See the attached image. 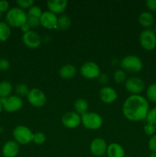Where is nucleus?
Listing matches in <instances>:
<instances>
[{"instance_id": "f257e3e1", "label": "nucleus", "mask_w": 156, "mask_h": 157, "mask_svg": "<svg viewBox=\"0 0 156 157\" xmlns=\"http://www.w3.org/2000/svg\"><path fill=\"white\" fill-rule=\"evenodd\" d=\"M148 100L142 95H130L122 105V113L125 117L131 121L146 120L149 112Z\"/></svg>"}, {"instance_id": "f03ea898", "label": "nucleus", "mask_w": 156, "mask_h": 157, "mask_svg": "<svg viewBox=\"0 0 156 157\" xmlns=\"http://www.w3.org/2000/svg\"><path fill=\"white\" fill-rule=\"evenodd\" d=\"M27 13L18 7L9 9L6 15V22L10 27L21 28L27 22Z\"/></svg>"}, {"instance_id": "7ed1b4c3", "label": "nucleus", "mask_w": 156, "mask_h": 157, "mask_svg": "<svg viewBox=\"0 0 156 157\" xmlns=\"http://www.w3.org/2000/svg\"><path fill=\"white\" fill-rule=\"evenodd\" d=\"M34 133L26 126L19 125L14 128L12 131L14 140L19 145H27L32 142Z\"/></svg>"}, {"instance_id": "20e7f679", "label": "nucleus", "mask_w": 156, "mask_h": 157, "mask_svg": "<svg viewBox=\"0 0 156 157\" xmlns=\"http://www.w3.org/2000/svg\"><path fill=\"white\" fill-rule=\"evenodd\" d=\"M121 67L122 70L129 73H139L143 67L142 61L136 55H127L121 61Z\"/></svg>"}, {"instance_id": "39448f33", "label": "nucleus", "mask_w": 156, "mask_h": 157, "mask_svg": "<svg viewBox=\"0 0 156 157\" xmlns=\"http://www.w3.org/2000/svg\"><path fill=\"white\" fill-rule=\"evenodd\" d=\"M102 117L95 112H87L81 116V124L89 130H98L102 126Z\"/></svg>"}, {"instance_id": "423d86ee", "label": "nucleus", "mask_w": 156, "mask_h": 157, "mask_svg": "<svg viewBox=\"0 0 156 157\" xmlns=\"http://www.w3.org/2000/svg\"><path fill=\"white\" fill-rule=\"evenodd\" d=\"M2 110L8 113H14L21 109L23 101L18 95H10L5 98H1Z\"/></svg>"}, {"instance_id": "0eeeda50", "label": "nucleus", "mask_w": 156, "mask_h": 157, "mask_svg": "<svg viewBox=\"0 0 156 157\" xmlns=\"http://www.w3.org/2000/svg\"><path fill=\"white\" fill-rule=\"evenodd\" d=\"M139 42L145 50L153 51L156 48V34L151 29H145L139 35Z\"/></svg>"}, {"instance_id": "6e6552de", "label": "nucleus", "mask_w": 156, "mask_h": 157, "mask_svg": "<svg viewBox=\"0 0 156 157\" xmlns=\"http://www.w3.org/2000/svg\"><path fill=\"white\" fill-rule=\"evenodd\" d=\"M125 87L132 95H139L145 88L143 80L139 77H131L125 82Z\"/></svg>"}, {"instance_id": "1a4fd4ad", "label": "nucleus", "mask_w": 156, "mask_h": 157, "mask_svg": "<svg viewBox=\"0 0 156 157\" xmlns=\"http://www.w3.org/2000/svg\"><path fill=\"white\" fill-rule=\"evenodd\" d=\"M81 75L87 79L98 78L100 75V69L98 64L93 61H86L81 65L80 69Z\"/></svg>"}, {"instance_id": "9d476101", "label": "nucleus", "mask_w": 156, "mask_h": 157, "mask_svg": "<svg viewBox=\"0 0 156 157\" xmlns=\"http://www.w3.org/2000/svg\"><path fill=\"white\" fill-rule=\"evenodd\" d=\"M28 101L32 106L41 107L46 104L47 98L44 92L38 88H32L27 96Z\"/></svg>"}, {"instance_id": "9b49d317", "label": "nucleus", "mask_w": 156, "mask_h": 157, "mask_svg": "<svg viewBox=\"0 0 156 157\" xmlns=\"http://www.w3.org/2000/svg\"><path fill=\"white\" fill-rule=\"evenodd\" d=\"M61 121L66 128L74 129L81 124V116L75 111H69L63 115Z\"/></svg>"}, {"instance_id": "f8f14e48", "label": "nucleus", "mask_w": 156, "mask_h": 157, "mask_svg": "<svg viewBox=\"0 0 156 157\" xmlns=\"http://www.w3.org/2000/svg\"><path fill=\"white\" fill-rule=\"evenodd\" d=\"M22 41L25 46L29 48L35 49L40 47L41 44V38L35 31L30 30L23 34Z\"/></svg>"}, {"instance_id": "ddd939ff", "label": "nucleus", "mask_w": 156, "mask_h": 157, "mask_svg": "<svg viewBox=\"0 0 156 157\" xmlns=\"http://www.w3.org/2000/svg\"><path fill=\"white\" fill-rule=\"evenodd\" d=\"M106 142L102 138H95L92 140L90 145V150L92 154L95 156L100 157L103 156L106 153L107 150Z\"/></svg>"}, {"instance_id": "4468645a", "label": "nucleus", "mask_w": 156, "mask_h": 157, "mask_svg": "<svg viewBox=\"0 0 156 157\" xmlns=\"http://www.w3.org/2000/svg\"><path fill=\"white\" fill-rule=\"evenodd\" d=\"M58 17L57 15L52 13L50 11H45L43 12L41 18H40V22L41 25L47 29H56L58 25Z\"/></svg>"}, {"instance_id": "2eb2a0df", "label": "nucleus", "mask_w": 156, "mask_h": 157, "mask_svg": "<svg viewBox=\"0 0 156 157\" xmlns=\"http://www.w3.org/2000/svg\"><path fill=\"white\" fill-rule=\"evenodd\" d=\"M117 98L118 95L116 90L111 87H102L99 90V99L104 104H112L117 99Z\"/></svg>"}, {"instance_id": "dca6fc26", "label": "nucleus", "mask_w": 156, "mask_h": 157, "mask_svg": "<svg viewBox=\"0 0 156 157\" xmlns=\"http://www.w3.org/2000/svg\"><path fill=\"white\" fill-rule=\"evenodd\" d=\"M20 150L19 144L15 140H9L3 145L2 153L3 157H16Z\"/></svg>"}, {"instance_id": "f3484780", "label": "nucleus", "mask_w": 156, "mask_h": 157, "mask_svg": "<svg viewBox=\"0 0 156 157\" xmlns=\"http://www.w3.org/2000/svg\"><path fill=\"white\" fill-rule=\"evenodd\" d=\"M67 0H50L47 2L48 11L55 15L63 13L67 9Z\"/></svg>"}, {"instance_id": "a211bd4d", "label": "nucleus", "mask_w": 156, "mask_h": 157, "mask_svg": "<svg viewBox=\"0 0 156 157\" xmlns=\"http://www.w3.org/2000/svg\"><path fill=\"white\" fill-rule=\"evenodd\" d=\"M106 155L108 157H125V150L119 144L113 143L107 147Z\"/></svg>"}, {"instance_id": "6ab92c4d", "label": "nucleus", "mask_w": 156, "mask_h": 157, "mask_svg": "<svg viewBox=\"0 0 156 157\" xmlns=\"http://www.w3.org/2000/svg\"><path fill=\"white\" fill-rule=\"evenodd\" d=\"M76 74V68L72 64H65L62 66L59 70V75L64 80H69L73 78Z\"/></svg>"}, {"instance_id": "aec40b11", "label": "nucleus", "mask_w": 156, "mask_h": 157, "mask_svg": "<svg viewBox=\"0 0 156 157\" xmlns=\"http://www.w3.org/2000/svg\"><path fill=\"white\" fill-rule=\"evenodd\" d=\"M139 22L142 27L149 29L154 25V18L152 14L149 12H143L139 15Z\"/></svg>"}, {"instance_id": "412c9836", "label": "nucleus", "mask_w": 156, "mask_h": 157, "mask_svg": "<svg viewBox=\"0 0 156 157\" xmlns=\"http://www.w3.org/2000/svg\"><path fill=\"white\" fill-rule=\"evenodd\" d=\"M89 105L87 101L84 98H80L77 99L74 103V110L76 113L82 116L88 112Z\"/></svg>"}, {"instance_id": "4be33fe9", "label": "nucleus", "mask_w": 156, "mask_h": 157, "mask_svg": "<svg viewBox=\"0 0 156 157\" xmlns=\"http://www.w3.org/2000/svg\"><path fill=\"white\" fill-rule=\"evenodd\" d=\"M12 90H13V87L9 81H1L0 82V99L10 96Z\"/></svg>"}, {"instance_id": "5701e85b", "label": "nucleus", "mask_w": 156, "mask_h": 157, "mask_svg": "<svg viewBox=\"0 0 156 157\" xmlns=\"http://www.w3.org/2000/svg\"><path fill=\"white\" fill-rule=\"evenodd\" d=\"M71 25V19L70 17L67 15H62L58 18V25H57V30L65 31L70 28Z\"/></svg>"}, {"instance_id": "b1692460", "label": "nucleus", "mask_w": 156, "mask_h": 157, "mask_svg": "<svg viewBox=\"0 0 156 157\" xmlns=\"http://www.w3.org/2000/svg\"><path fill=\"white\" fill-rule=\"evenodd\" d=\"M11 27L5 21H0V41H6L11 35Z\"/></svg>"}, {"instance_id": "393cba45", "label": "nucleus", "mask_w": 156, "mask_h": 157, "mask_svg": "<svg viewBox=\"0 0 156 157\" xmlns=\"http://www.w3.org/2000/svg\"><path fill=\"white\" fill-rule=\"evenodd\" d=\"M146 99L148 101L156 103V83L150 84L146 90Z\"/></svg>"}, {"instance_id": "a878e982", "label": "nucleus", "mask_w": 156, "mask_h": 157, "mask_svg": "<svg viewBox=\"0 0 156 157\" xmlns=\"http://www.w3.org/2000/svg\"><path fill=\"white\" fill-rule=\"evenodd\" d=\"M113 79H114L115 82L117 83V84L125 82V81L127 80L126 72L122 70V69L116 70L113 74Z\"/></svg>"}, {"instance_id": "bb28decb", "label": "nucleus", "mask_w": 156, "mask_h": 157, "mask_svg": "<svg viewBox=\"0 0 156 157\" xmlns=\"http://www.w3.org/2000/svg\"><path fill=\"white\" fill-rule=\"evenodd\" d=\"M30 90L28 89V87L27 84H24V83H20V84H17L15 87V92H16L17 95L18 97H24L28 96Z\"/></svg>"}, {"instance_id": "cd10ccee", "label": "nucleus", "mask_w": 156, "mask_h": 157, "mask_svg": "<svg viewBox=\"0 0 156 157\" xmlns=\"http://www.w3.org/2000/svg\"><path fill=\"white\" fill-rule=\"evenodd\" d=\"M47 140L46 135L42 132H38V133H34L33 139H32V142L38 145H41V144H44Z\"/></svg>"}, {"instance_id": "c85d7f7f", "label": "nucleus", "mask_w": 156, "mask_h": 157, "mask_svg": "<svg viewBox=\"0 0 156 157\" xmlns=\"http://www.w3.org/2000/svg\"><path fill=\"white\" fill-rule=\"evenodd\" d=\"M43 12L41 10V8L38 6H33L28 9L27 12V15L28 16H33L36 17V18H41V15H42Z\"/></svg>"}, {"instance_id": "c756f323", "label": "nucleus", "mask_w": 156, "mask_h": 157, "mask_svg": "<svg viewBox=\"0 0 156 157\" xmlns=\"http://www.w3.org/2000/svg\"><path fill=\"white\" fill-rule=\"evenodd\" d=\"M17 5L18 6V8L21 9H30L32 6H34L33 0H17Z\"/></svg>"}, {"instance_id": "7c9ffc66", "label": "nucleus", "mask_w": 156, "mask_h": 157, "mask_svg": "<svg viewBox=\"0 0 156 157\" xmlns=\"http://www.w3.org/2000/svg\"><path fill=\"white\" fill-rule=\"evenodd\" d=\"M146 121L148 124H154L156 126V107L149 110V112L147 115Z\"/></svg>"}, {"instance_id": "2f4dec72", "label": "nucleus", "mask_w": 156, "mask_h": 157, "mask_svg": "<svg viewBox=\"0 0 156 157\" xmlns=\"http://www.w3.org/2000/svg\"><path fill=\"white\" fill-rule=\"evenodd\" d=\"M26 23L28 25L30 28H37L41 25L40 18L33 16H28V15L27 17V22Z\"/></svg>"}, {"instance_id": "473e14b6", "label": "nucleus", "mask_w": 156, "mask_h": 157, "mask_svg": "<svg viewBox=\"0 0 156 157\" xmlns=\"http://www.w3.org/2000/svg\"><path fill=\"white\" fill-rule=\"evenodd\" d=\"M144 131L148 136H153L154 134H155L156 131V126L154 124H147L144 127Z\"/></svg>"}, {"instance_id": "72a5a7b5", "label": "nucleus", "mask_w": 156, "mask_h": 157, "mask_svg": "<svg viewBox=\"0 0 156 157\" xmlns=\"http://www.w3.org/2000/svg\"><path fill=\"white\" fill-rule=\"evenodd\" d=\"M148 146L151 153H156V133L151 136L150 139L148 140Z\"/></svg>"}, {"instance_id": "f704fd0d", "label": "nucleus", "mask_w": 156, "mask_h": 157, "mask_svg": "<svg viewBox=\"0 0 156 157\" xmlns=\"http://www.w3.org/2000/svg\"><path fill=\"white\" fill-rule=\"evenodd\" d=\"M10 67V62L6 58H0V71H6Z\"/></svg>"}, {"instance_id": "c9c22d12", "label": "nucleus", "mask_w": 156, "mask_h": 157, "mask_svg": "<svg viewBox=\"0 0 156 157\" xmlns=\"http://www.w3.org/2000/svg\"><path fill=\"white\" fill-rule=\"evenodd\" d=\"M9 10V3L6 0H1L0 1V12H7Z\"/></svg>"}, {"instance_id": "e433bc0d", "label": "nucleus", "mask_w": 156, "mask_h": 157, "mask_svg": "<svg viewBox=\"0 0 156 157\" xmlns=\"http://www.w3.org/2000/svg\"><path fill=\"white\" fill-rule=\"evenodd\" d=\"M147 8L151 12H156V0H148L145 2Z\"/></svg>"}, {"instance_id": "4c0bfd02", "label": "nucleus", "mask_w": 156, "mask_h": 157, "mask_svg": "<svg viewBox=\"0 0 156 157\" xmlns=\"http://www.w3.org/2000/svg\"><path fill=\"white\" fill-rule=\"evenodd\" d=\"M98 78H99V81L101 84H106V83L108 82V78H107L106 75H104V74H102V75L100 74V75L98 77Z\"/></svg>"}, {"instance_id": "58836bf2", "label": "nucleus", "mask_w": 156, "mask_h": 157, "mask_svg": "<svg viewBox=\"0 0 156 157\" xmlns=\"http://www.w3.org/2000/svg\"><path fill=\"white\" fill-rule=\"evenodd\" d=\"M20 29H21V32H23V34L26 33V32H29V31L31 30V28L29 27V25L27 24V23H25V24H24V25H23L21 26V27L20 28Z\"/></svg>"}, {"instance_id": "ea45409f", "label": "nucleus", "mask_w": 156, "mask_h": 157, "mask_svg": "<svg viewBox=\"0 0 156 157\" xmlns=\"http://www.w3.org/2000/svg\"><path fill=\"white\" fill-rule=\"evenodd\" d=\"M149 157H156V153H151Z\"/></svg>"}, {"instance_id": "a19ab883", "label": "nucleus", "mask_w": 156, "mask_h": 157, "mask_svg": "<svg viewBox=\"0 0 156 157\" xmlns=\"http://www.w3.org/2000/svg\"><path fill=\"white\" fill-rule=\"evenodd\" d=\"M2 106L1 100H0V113H2Z\"/></svg>"}, {"instance_id": "79ce46f5", "label": "nucleus", "mask_w": 156, "mask_h": 157, "mask_svg": "<svg viewBox=\"0 0 156 157\" xmlns=\"http://www.w3.org/2000/svg\"><path fill=\"white\" fill-rule=\"evenodd\" d=\"M2 131H3V128L2 127H0V133H2Z\"/></svg>"}, {"instance_id": "37998d69", "label": "nucleus", "mask_w": 156, "mask_h": 157, "mask_svg": "<svg viewBox=\"0 0 156 157\" xmlns=\"http://www.w3.org/2000/svg\"><path fill=\"white\" fill-rule=\"evenodd\" d=\"M2 13H1V12H0V19H1V18H2Z\"/></svg>"}, {"instance_id": "c03bdc74", "label": "nucleus", "mask_w": 156, "mask_h": 157, "mask_svg": "<svg viewBox=\"0 0 156 157\" xmlns=\"http://www.w3.org/2000/svg\"><path fill=\"white\" fill-rule=\"evenodd\" d=\"M125 157H130V156H125Z\"/></svg>"}, {"instance_id": "a18cd8bd", "label": "nucleus", "mask_w": 156, "mask_h": 157, "mask_svg": "<svg viewBox=\"0 0 156 157\" xmlns=\"http://www.w3.org/2000/svg\"><path fill=\"white\" fill-rule=\"evenodd\" d=\"M100 157H103V156H100Z\"/></svg>"}]
</instances>
